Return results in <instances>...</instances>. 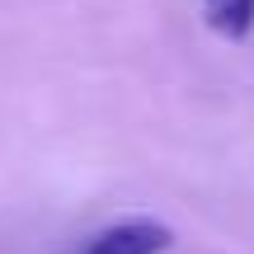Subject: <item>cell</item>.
Returning <instances> with one entry per match:
<instances>
[{"label": "cell", "mask_w": 254, "mask_h": 254, "mask_svg": "<svg viewBox=\"0 0 254 254\" xmlns=\"http://www.w3.org/2000/svg\"><path fill=\"white\" fill-rule=\"evenodd\" d=\"M174 245V231L165 226V221L155 217H127L118 226L99 231L94 236V245L85 254H165Z\"/></svg>", "instance_id": "1"}, {"label": "cell", "mask_w": 254, "mask_h": 254, "mask_svg": "<svg viewBox=\"0 0 254 254\" xmlns=\"http://www.w3.org/2000/svg\"><path fill=\"white\" fill-rule=\"evenodd\" d=\"M202 19H207L212 33L240 43L254 28V0H202Z\"/></svg>", "instance_id": "2"}]
</instances>
